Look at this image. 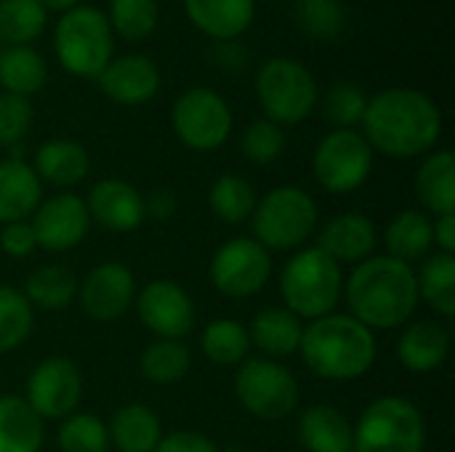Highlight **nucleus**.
I'll return each mask as SVG.
<instances>
[{
    "instance_id": "29",
    "label": "nucleus",
    "mask_w": 455,
    "mask_h": 452,
    "mask_svg": "<svg viewBox=\"0 0 455 452\" xmlns=\"http://www.w3.org/2000/svg\"><path fill=\"white\" fill-rule=\"evenodd\" d=\"M45 440L43 418L24 397H0V452H40Z\"/></svg>"
},
{
    "instance_id": "33",
    "label": "nucleus",
    "mask_w": 455,
    "mask_h": 452,
    "mask_svg": "<svg viewBox=\"0 0 455 452\" xmlns=\"http://www.w3.org/2000/svg\"><path fill=\"white\" fill-rule=\"evenodd\" d=\"M256 202H259V197H256L253 184L248 178L237 176V173L219 176L211 184V192H208V205H211L213 216L221 224H229V226L251 221Z\"/></svg>"
},
{
    "instance_id": "20",
    "label": "nucleus",
    "mask_w": 455,
    "mask_h": 452,
    "mask_svg": "<svg viewBox=\"0 0 455 452\" xmlns=\"http://www.w3.org/2000/svg\"><path fill=\"white\" fill-rule=\"evenodd\" d=\"M451 354V333L432 320L411 322L397 341V360L408 373L427 376L445 365Z\"/></svg>"
},
{
    "instance_id": "21",
    "label": "nucleus",
    "mask_w": 455,
    "mask_h": 452,
    "mask_svg": "<svg viewBox=\"0 0 455 452\" xmlns=\"http://www.w3.org/2000/svg\"><path fill=\"white\" fill-rule=\"evenodd\" d=\"M296 437L307 452H352L355 424L333 405H312L301 410Z\"/></svg>"
},
{
    "instance_id": "4",
    "label": "nucleus",
    "mask_w": 455,
    "mask_h": 452,
    "mask_svg": "<svg viewBox=\"0 0 455 452\" xmlns=\"http://www.w3.org/2000/svg\"><path fill=\"white\" fill-rule=\"evenodd\" d=\"M280 296L299 320L328 317L344 296V269L317 245L299 248L280 272Z\"/></svg>"
},
{
    "instance_id": "24",
    "label": "nucleus",
    "mask_w": 455,
    "mask_h": 452,
    "mask_svg": "<svg viewBox=\"0 0 455 452\" xmlns=\"http://www.w3.org/2000/svg\"><path fill=\"white\" fill-rule=\"evenodd\" d=\"M32 170L40 178V184L45 181L51 186L64 189V186L80 184L88 176L91 157H88L85 147L72 139H51L37 147Z\"/></svg>"
},
{
    "instance_id": "34",
    "label": "nucleus",
    "mask_w": 455,
    "mask_h": 452,
    "mask_svg": "<svg viewBox=\"0 0 455 452\" xmlns=\"http://www.w3.org/2000/svg\"><path fill=\"white\" fill-rule=\"evenodd\" d=\"M203 354L221 368H237L248 360L251 352V336L248 328L232 317L213 320L205 325L203 338H200Z\"/></svg>"
},
{
    "instance_id": "3",
    "label": "nucleus",
    "mask_w": 455,
    "mask_h": 452,
    "mask_svg": "<svg viewBox=\"0 0 455 452\" xmlns=\"http://www.w3.org/2000/svg\"><path fill=\"white\" fill-rule=\"evenodd\" d=\"M299 354L304 365L325 381H357L373 368L379 344L376 333L352 314L333 312L304 328Z\"/></svg>"
},
{
    "instance_id": "47",
    "label": "nucleus",
    "mask_w": 455,
    "mask_h": 452,
    "mask_svg": "<svg viewBox=\"0 0 455 452\" xmlns=\"http://www.w3.org/2000/svg\"><path fill=\"white\" fill-rule=\"evenodd\" d=\"M435 248H440V253H455V213L448 216H437L435 221Z\"/></svg>"
},
{
    "instance_id": "23",
    "label": "nucleus",
    "mask_w": 455,
    "mask_h": 452,
    "mask_svg": "<svg viewBox=\"0 0 455 452\" xmlns=\"http://www.w3.org/2000/svg\"><path fill=\"white\" fill-rule=\"evenodd\" d=\"M304 328H307L304 320H299L291 309L267 306L253 317L248 336H251V346H256L267 360H280L299 352Z\"/></svg>"
},
{
    "instance_id": "18",
    "label": "nucleus",
    "mask_w": 455,
    "mask_h": 452,
    "mask_svg": "<svg viewBox=\"0 0 455 452\" xmlns=\"http://www.w3.org/2000/svg\"><path fill=\"white\" fill-rule=\"evenodd\" d=\"M379 245L376 224L363 213H339L328 218L317 232V248L336 264H363Z\"/></svg>"
},
{
    "instance_id": "48",
    "label": "nucleus",
    "mask_w": 455,
    "mask_h": 452,
    "mask_svg": "<svg viewBox=\"0 0 455 452\" xmlns=\"http://www.w3.org/2000/svg\"><path fill=\"white\" fill-rule=\"evenodd\" d=\"M45 11L51 8V11H69V8H75L77 5V0H37Z\"/></svg>"
},
{
    "instance_id": "28",
    "label": "nucleus",
    "mask_w": 455,
    "mask_h": 452,
    "mask_svg": "<svg viewBox=\"0 0 455 452\" xmlns=\"http://www.w3.org/2000/svg\"><path fill=\"white\" fill-rule=\"evenodd\" d=\"M416 194L435 216L455 213V157L453 152H432L416 173Z\"/></svg>"
},
{
    "instance_id": "41",
    "label": "nucleus",
    "mask_w": 455,
    "mask_h": 452,
    "mask_svg": "<svg viewBox=\"0 0 455 452\" xmlns=\"http://www.w3.org/2000/svg\"><path fill=\"white\" fill-rule=\"evenodd\" d=\"M243 155L256 165H269L285 152V131L272 120H256L245 128L240 141Z\"/></svg>"
},
{
    "instance_id": "12",
    "label": "nucleus",
    "mask_w": 455,
    "mask_h": 452,
    "mask_svg": "<svg viewBox=\"0 0 455 452\" xmlns=\"http://www.w3.org/2000/svg\"><path fill=\"white\" fill-rule=\"evenodd\" d=\"M208 274L221 296L251 298L267 288L272 274V256L253 237H235L216 248Z\"/></svg>"
},
{
    "instance_id": "42",
    "label": "nucleus",
    "mask_w": 455,
    "mask_h": 452,
    "mask_svg": "<svg viewBox=\"0 0 455 452\" xmlns=\"http://www.w3.org/2000/svg\"><path fill=\"white\" fill-rule=\"evenodd\" d=\"M344 5L339 0H304L299 3V27L317 40L336 37L344 29Z\"/></svg>"
},
{
    "instance_id": "40",
    "label": "nucleus",
    "mask_w": 455,
    "mask_h": 452,
    "mask_svg": "<svg viewBox=\"0 0 455 452\" xmlns=\"http://www.w3.org/2000/svg\"><path fill=\"white\" fill-rule=\"evenodd\" d=\"M365 109H368V96L355 83H336V85H331L328 96L323 99V115L336 128L355 131V125L363 123Z\"/></svg>"
},
{
    "instance_id": "1",
    "label": "nucleus",
    "mask_w": 455,
    "mask_h": 452,
    "mask_svg": "<svg viewBox=\"0 0 455 452\" xmlns=\"http://www.w3.org/2000/svg\"><path fill=\"white\" fill-rule=\"evenodd\" d=\"M365 141L371 149L411 160L435 149L443 133V112L432 96L416 88H387L368 99L365 117Z\"/></svg>"
},
{
    "instance_id": "14",
    "label": "nucleus",
    "mask_w": 455,
    "mask_h": 452,
    "mask_svg": "<svg viewBox=\"0 0 455 452\" xmlns=\"http://www.w3.org/2000/svg\"><path fill=\"white\" fill-rule=\"evenodd\" d=\"M136 314L141 325L165 341H181L195 328V301L173 280H152L136 293Z\"/></svg>"
},
{
    "instance_id": "19",
    "label": "nucleus",
    "mask_w": 455,
    "mask_h": 452,
    "mask_svg": "<svg viewBox=\"0 0 455 452\" xmlns=\"http://www.w3.org/2000/svg\"><path fill=\"white\" fill-rule=\"evenodd\" d=\"M101 91L125 107H139L147 104L157 88H160V69L152 59L141 53H128L115 61H109L101 75H99Z\"/></svg>"
},
{
    "instance_id": "31",
    "label": "nucleus",
    "mask_w": 455,
    "mask_h": 452,
    "mask_svg": "<svg viewBox=\"0 0 455 452\" xmlns=\"http://www.w3.org/2000/svg\"><path fill=\"white\" fill-rule=\"evenodd\" d=\"M419 301H427L440 317L451 320L455 314V256L429 253L416 272Z\"/></svg>"
},
{
    "instance_id": "38",
    "label": "nucleus",
    "mask_w": 455,
    "mask_h": 452,
    "mask_svg": "<svg viewBox=\"0 0 455 452\" xmlns=\"http://www.w3.org/2000/svg\"><path fill=\"white\" fill-rule=\"evenodd\" d=\"M61 452H109L107 424L91 413H72L61 421L56 434Z\"/></svg>"
},
{
    "instance_id": "32",
    "label": "nucleus",
    "mask_w": 455,
    "mask_h": 452,
    "mask_svg": "<svg viewBox=\"0 0 455 452\" xmlns=\"http://www.w3.org/2000/svg\"><path fill=\"white\" fill-rule=\"evenodd\" d=\"M48 67L45 59L29 45H11L0 53V85L5 93L32 96L45 85Z\"/></svg>"
},
{
    "instance_id": "46",
    "label": "nucleus",
    "mask_w": 455,
    "mask_h": 452,
    "mask_svg": "<svg viewBox=\"0 0 455 452\" xmlns=\"http://www.w3.org/2000/svg\"><path fill=\"white\" fill-rule=\"evenodd\" d=\"M144 208H147V218L168 221L176 213L179 202L171 189H155V192H149V197H144Z\"/></svg>"
},
{
    "instance_id": "35",
    "label": "nucleus",
    "mask_w": 455,
    "mask_h": 452,
    "mask_svg": "<svg viewBox=\"0 0 455 452\" xmlns=\"http://www.w3.org/2000/svg\"><path fill=\"white\" fill-rule=\"evenodd\" d=\"M192 368V352L181 341H165L157 338L141 352L139 370L149 384L157 386H173L179 384Z\"/></svg>"
},
{
    "instance_id": "39",
    "label": "nucleus",
    "mask_w": 455,
    "mask_h": 452,
    "mask_svg": "<svg viewBox=\"0 0 455 452\" xmlns=\"http://www.w3.org/2000/svg\"><path fill=\"white\" fill-rule=\"evenodd\" d=\"M160 19L157 0H109L107 21L125 40H144L155 32Z\"/></svg>"
},
{
    "instance_id": "22",
    "label": "nucleus",
    "mask_w": 455,
    "mask_h": 452,
    "mask_svg": "<svg viewBox=\"0 0 455 452\" xmlns=\"http://www.w3.org/2000/svg\"><path fill=\"white\" fill-rule=\"evenodd\" d=\"M43 200V184L21 157L0 163V226L29 221Z\"/></svg>"
},
{
    "instance_id": "11",
    "label": "nucleus",
    "mask_w": 455,
    "mask_h": 452,
    "mask_svg": "<svg viewBox=\"0 0 455 452\" xmlns=\"http://www.w3.org/2000/svg\"><path fill=\"white\" fill-rule=\"evenodd\" d=\"M171 123L184 147L195 152H213L232 133V109L216 91L189 88L176 99Z\"/></svg>"
},
{
    "instance_id": "30",
    "label": "nucleus",
    "mask_w": 455,
    "mask_h": 452,
    "mask_svg": "<svg viewBox=\"0 0 455 452\" xmlns=\"http://www.w3.org/2000/svg\"><path fill=\"white\" fill-rule=\"evenodd\" d=\"M24 298L32 309L43 312H61L67 309L77 296V277L69 266L61 264H45L35 269L24 282Z\"/></svg>"
},
{
    "instance_id": "10",
    "label": "nucleus",
    "mask_w": 455,
    "mask_h": 452,
    "mask_svg": "<svg viewBox=\"0 0 455 452\" xmlns=\"http://www.w3.org/2000/svg\"><path fill=\"white\" fill-rule=\"evenodd\" d=\"M312 170L317 184L331 194H349L360 189L373 170V149L363 133L336 128L320 139Z\"/></svg>"
},
{
    "instance_id": "5",
    "label": "nucleus",
    "mask_w": 455,
    "mask_h": 452,
    "mask_svg": "<svg viewBox=\"0 0 455 452\" xmlns=\"http://www.w3.org/2000/svg\"><path fill=\"white\" fill-rule=\"evenodd\" d=\"M320 210L301 186H275L253 208V240L267 250H299L317 232Z\"/></svg>"
},
{
    "instance_id": "15",
    "label": "nucleus",
    "mask_w": 455,
    "mask_h": 452,
    "mask_svg": "<svg viewBox=\"0 0 455 452\" xmlns=\"http://www.w3.org/2000/svg\"><path fill=\"white\" fill-rule=\"evenodd\" d=\"M136 301V280L125 264L107 261L93 266L77 285V304L93 322L120 320Z\"/></svg>"
},
{
    "instance_id": "2",
    "label": "nucleus",
    "mask_w": 455,
    "mask_h": 452,
    "mask_svg": "<svg viewBox=\"0 0 455 452\" xmlns=\"http://www.w3.org/2000/svg\"><path fill=\"white\" fill-rule=\"evenodd\" d=\"M344 296L349 314L368 330L403 328L419 309L416 272L392 256H371L344 280Z\"/></svg>"
},
{
    "instance_id": "16",
    "label": "nucleus",
    "mask_w": 455,
    "mask_h": 452,
    "mask_svg": "<svg viewBox=\"0 0 455 452\" xmlns=\"http://www.w3.org/2000/svg\"><path fill=\"white\" fill-rule=\"evenodd\" d=\"M29 224H32L37 248L48 253H67L88 237L91 216H88L83 197L64 192V194L40 200Z\"/></svg>"
},
{
    "instance_id": "37",
    "label": "nucleus",
    "mask_w": 455,
    "mask_h": 452,
    "mask_svg": "<svg viewBox=\"0 0 455 452\" xmlns=\"http://www.w3.org/2000/svg\"><path fill=\"white\" fill-rule=\"evenodd\" d=\"M35 328V309L21 290L0 285V354L19 349Z\"/></svg>"
},
{
    "instance_id": "44",
    "label": "nucleus",
    "mask_w": 455,
    "mask_h": 452,
    "mask_svg": "<svg viewBox=\"0 0 455 452\" xmlns=\"http://www.w3.org/2000/svg\"><path fill=\"white\" fill-rule=\"evenodd\" d=\"M0 250L11 258H27L37 250V240L29 221H13L0 229Z\"/></svg>"
},
{
    "instance_id": "27",
    "label": "nucleus",
    "mask_w": 455,
    "mask_h": 452,
    "mask_svg": "<svg viewBox=\"0 0 455 452\" xmlns=\"http://www.w3.org/2000/svg\"><path fill=\"white\" fill-rule=\"evenodd\" d=\"M109 445L117 452H155L163 440V424L157 413L141 402L123 405L107 424Z\"/></svg>"
},
{
    "instance_id": "25",
    "label": "nucleus",
    "mask_w": 455,
    "mask_h": 452,
    "mask_svg": "<svg viewBox=\"0 0 455 452\" xmlns=\"http://www.w3.org/2000/svg\"><path fill=\"white\" fill-rule=\"evenodd\" d=\"M387 256L413 266L424 261L435 248V221L424 210H400L384 229Z\"/></svg>"
},
{
    "instance_id": "43",
    "label": "nucleus",
    "mask_w": 455,
    "mask_h": 452,
    "mask_svg": "<svg viewBox=\"0 0 455 452\" xmlns=\"http://www.w3.org/2000/svg\"><path fill=\"white\" fill-rule=\"evenodd\" d=\"M32 104L16 93H0V147H16L32 125Z\"/></svg>"
},
{
    "instance_id": "6",
    "label": "nucleus",
    "mask_w": 455,
    "mask_h": 452,
    "mask_svg": "<svg viewBox=\"0 0 455 452\" xmlns=\"http://www.w3.org/2000/svg\"><path fill=\"white\" fill-rule=\"evenodd\" d=\"M427 424L405 397L373 400L355 424L352 452H424Z\"/></svg>"
},
{
    "instance_id": "49",
    "label": "nucleus",
    "mask_w": 455,
    "mask_h": 452,
    "mask_svg": "<svg viewBox=\"0 0 455 452\" xmlns=\"http://www.w3.org/2000/svg\"><path fill=\"white\" fill-rule=\"evenodd\" d=\"M299 3H304V0H299Z\"/></svg>"
},
{
    "instance_id": "26",
    "label": "nucleus",
    "mask_w": 455,
    "mask_h": 452,
    "mask_svg": "<svg viewBox=\"0 0 455 452\" xmlns=\"http://www.w3.org/2000/svg\"><path fill=\"white\" fill-rule=\"evenodd\" d=\"M184 8L200 32L216 40H235L253 21L256 0H184Z\"/></svg>"
},
{
    "instance_id": "45",
    "label": "nucleus",
    "mask_w": 455,
    "mask_h": 452,
    "mask_svg": "<svg viewBox=\"0 0 455 452\" xmlns=\"http://www.w3.org/2000/svg\"><path fill=\"white\" fill-rule=\"evenodd\" d=\"M155 452H219V448L197 432H173L160 440Z\"/></svg>"
},
{
    "instance_id": "8",
    "label": "nucleus",
    "mask_w": 455,
    "mask_h": 452,
    "mask_svg": "<svg viewBox=\"0 0 455 452\" xmlns=\"http://www.w3.org/2000/svg\"><path fill=\"white\" fill-rule=\"evenodd\" d=\"M256 96L267 120L277 125H296L312 115L320 91L312 72L296 59H269L256 77Z\"/></svg>"
},
{
    "instance_id": "7",
    "label": "nucleus",
    "mask_w": 455,
    "mask_h": 452,
    "mask_svg": "<svg viewBox=\"0 0 455 452\" xmlns=\"http://www.w3.org/2000/svg\"><path fill=\"white\" fill-rule=\"evenodd\" d=\"M53 48L67 72L77 77H99L112 61V27L107 13L93 5L69 8L56 24Z\"/></svg>"
},
{
    "instance_id": "13",
    "label": "nucleus",
    "mask_w": 455,
    "mask_h": 452,
    "mask_svg": "<svg viewBox=\"0 0 455 452\" xmlns=\"http://www.w3.org/2000/svg\"><path fill=\"white\" fill-rule=\"evenodd\" d=\"M83 397V376L69 357H45L27 378L24 400L43 421H64Z\"/></svg>"
},
{
    "instance_id": "9",
    "label": "nucleus",
    "mask_w": 455,
    "mask_h": 452,
    "mask_svg": "<svg viewBox=\"0 0 455 452\" xmlns=\"http://www.w3.org/2000/svg\"><path fill=\"white\" fill-rule=\"evenodd\" d=\"M235 394L245 413L261 421H283L296 413L301 389L296 376L277 360L253 357L237 365Z\"/></svg>"
},
{
    "instance_id": "17",
    "label": "nucleus",
    "mask_w": 455,
    "mask_h": 452,
    "mask_svg": "<svg viewBox=\"0 0 455 452\" xmlns=\"http://www.w3.org/2000/svg\"><path fill=\"white\" fill-rule=\"evenodd\" d=\"M85 208L91 221L117 234L136 232L147 221L144 194L133 184L120 178H101L99 184H93Z\"/></svg>"
},
{
    "instance_id": "36",
    "label": "nucleus",
    "mask_w": 455,
    "mask_h": 452,
    "mask_svg": "<svg viewBox=\"0 0 455 452\" xmlns=\"http://www.w3.org/2000/svg\"><path fill=\"white\" fill-rule=\"evenodd\" d=\"M48 13L37 0H0V40L27 45L45 29Z\"/></svg>"
}]
</instances>
